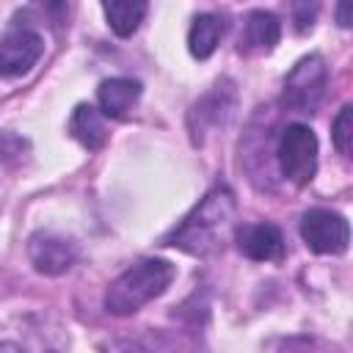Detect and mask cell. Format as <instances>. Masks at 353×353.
<instances>
[{
	"mask_svg": "<svg viewBox=\"0 0 353 353\" xmlns=\"http://www.w3.org/2000/svg\"><path fill=\"white\" fill-rule=\"evenodd\" d=\"M331 138H334L336 152L345 154V157H350V146H353V108H350V105H345V108L339 110V116L334 119V132H331Z\"/></svg>",
	"mask_w": 353,
	"mask_h": 353,
	"instance_id": "obj_15",
	"label": "cell"
},
{
	"mask_svg": "<svg viewBox=\"0 0 353 353\" xmlns=\"http://www.w3.org/2000/svg\"><path fill=\"white\" fill-rule=\"evenodd\" d=\"M328 88V66L323 55H303L284 77V102L298 113H312Z\"/></svg>",
	"mask_w": 353,
	"mask_h": 353,
	"instance_id": "obj_4",
	"label": "cell"
},
{
	"mask_svg": "<svg viewBox=\"0 0 353 353\" xmlns=\"http://www.w3.org/2000/svg\"><path fill=\"white\" fill-rule=\"evenodd\" d=\"M347 11H350V6H345V3L336 8V19H339V25H342V28H347V25H350V19H347Z\"/></svg>",
	"mask_w": 353,
	"mask_h": 353,
	"instance_id": "obj_19",
	"label": "cell"
},
{
	"mask_svg": "<svg viewBox=\"0 0 353 353\" xmlns=\"http://www.w3.org/2000/svg\"><path fill=\"white\" fill-rule=\"evenodd\" d=\"M276 163L287 182L303 188L317 174V135L309 124L292 121L281 130L276 143Z\"/></svg>",
	"mask_w": 353,
	"mask_h": 353,
	"instance_id": "obj_3",
	"label": "cell"
},
{
	"mask_svg": "<svg viewBox=\"0 0 353 353\" xmlns=\"http://www.w3.org/2000/svg\"><path fill=\"white\" fill-rule=\"evenodd\" d=\"M223 36V19L218 14H199L193 17L190 22V30H188V50L193 58L204 61L215 52L218 41Z\"/></svg>",
	"mask_w": 353,
	"mask_h": 353,
	"instance_id": "obj_13",
	"label": "cell"
},
{
	"mask_svg": "<svg viewBox=\"0 0 353 353\" xmlns=\"http://www.w3.org/2000/svg\"><path fill=\"white\" fill-rule=\"evenodd\" d=\"M232 108H234V88H232L229 80L218 83L210 94H204V97L190 108V116H188L193 143H204L207 130L226 124L229 116H232Z\"/></svg>",
	"mask_w": 353,
	"mask_h": 353,
	"instance_id": "obj_8",
	"label": "cell"
},
{
	"mask_svg": "<svg viewBox=\"0 0 353 353\" xmlns=\"http://www.w3.org/2000/svg\"><path fill=\"white\" fill-rule=\"evenodd\" d=\"M281 36V22L270 11H251L245 17V30L240 36V47L256 50V52H270L279 44Z\"/></svg>",
	"mask_w": 353,
	"mask_h": 353,
	"instance_id": "obj_12",
	"label": "cell"
},
{
	"mask_svg": "<svg viewBox=\"0 0 353 353\" xmlns=\"http://www.w3.org/2000/svg\"><path fill=\"white\" fill-rule=\"evenodd\" d=\"M237 248L254 262H279L284 256V234L276 223H245L237 229Z\"/></svg>",
	"mask_w": 353,
	"mask_h": 353,
	"instance_id": "obj_9",
	"label": "cell"
},
{
	"mask_svg": "<svg viewBox=\"0 0 353 353\" xmlns=\"http://www.w3.org/2000/svg\"><path fill=\"white\" fill-rule=\"evenodd\" d=\"M0 353H22V347L14 345V342H3V339H0Z\"/></svg>",
	"mask_w": 353,
	"mask_h": 353,
	"instance_id": "obj_20",
	"label": "cell"
},
{
	"mask_svg": "<svg viewBox=\"0 0 353 353\" xmlns=\"http://www.w3.org/2000/svg\"><path fill=\"white\" fill-rule=\"evenodd\" d=\"M301 237L314 254H345L350 243V229L345 215L312 207L301 215Z\"/></svg>",
	"mask_w": 353,
	"mask_h": 353,
	"instance_id": "obj_5",
	"label": "cell"
},
{
	"mask_svg": "<svg viewBox=\"0 0 353 353\" xmlns=\"http://www.w3.org/2000/svg\"><path fill=\"white\" fill-rule=\"evenodd\" d=\"M28 256L30 265L44 276H61L66 273L77 259L74 240L55 234V232H36L28 240Z\"/></svg>",
	"mask_w": 353,
	"mask_h": 353,
	"instance_id": "obj_7",
	"label": "cell"
},
{
	"mask_svg": "<svg viewBox=\"0 0 353 353\" xmlns=\"http://www.w3.org/2000/svg\"><path fill=\"white\" fill-rule=\"evenodd\" d=\"M234 215H237L234 193L226 185H215L182 218V223L171 229L165 245H176L179 251L193 256H207L223 248V240L234 226Z\"/></svg>",
	"mask_w": 353,
	"mask_h": 353,
	"instance_id": "obj_1",
	"label": "cell"
},
{
	"mask_svg": "<svg viewBox=\"0 0 353 353\" xmlns=\"http://www.w3.org/2000/svg\"><path fill=\"white\" fill-rule=\"evenodd\" d=\"M146 8L149 6L141 3V0H110V3L102 6L110 30L116 36H121V39H127V36H132L138 30V25L146 17Z\"/></svg>",
	"mask_w": 353,
	"mask_h": 353,
	"instance_id": "obj_14",
	"label": "cell"
},
{
	"mask_svg": "<svg viewBox=\"0 0 353 353\" xmlns=\"http://www.w3.org/2000/svg\"><path fill=\"white\" fill-rule=\"evenodd\" d=\"M30 152V143L17 132H0V163L19 165Z\"/></svg>",
	"mask_w": 353,
	"mask_h": 353,
	"instance_id": "obj_16",
	"label": "cell"
},
{
	"mask_svg": "<svg viewBox=\"0 0 353 353\" xmlns=\"http://www.w3.org/2000/svg\"><path fill=\"white\" fill-rule=\"evenodd\" d=\"M292 14H295V30L298 33H306L312 25H314V14H317V6L312 3H295L292 6Z\"/></svg>",
	"mask_w": 353,
	"mask_h": 353,
	"instance_id": "obj_17",
	"label": "cell"
},
{
	"mask_svg": "<svg viewBox=\"0 0 353 353\" xmlns=\"http://www.w3.org/2000/svg\"><path fill=\"white\" fill-rule=\"evenodd\" d=\"M141 83L132 77H110L97 88V102H99V113L110 116V119H124L132 105L141 97Z\"/></svg>",
	"mask_w": 353,
	"mask_h": 353,
	"instance_id": "obj_10",
	"label": "cell"
},
{
	"mask_svg": "<svg viewBox=\"0 0 353 353\" xmlns=\"http://www.w3.org/2000/svg\"><path fill=\"white\" fill-rule=\"evenodd\" d=\"M69 135L85 146L88 152H97L105 146L108 141V130H105V121H102V113L91 105H77L69 116Z\"/></svg>",
	"mask_w": 353,
	"mask_h": 353,
	"instance_id": "obj_11",
	"label": "cell"
},
{
	"mask_svg": "<svg viewBox=\"0 0 353 353\" xmlns=\"http://www.w3.org/2000/svg\"><path fill=\"white\" fill-rule=\"evenodd\" d=\"M176 276V265L160 256H146L130 265L119 279L110 281L105 292V309L116 317L135 314L154 298H160Z\"/></svg>",
	"mask_w": 353,
	"mask_h": 353,
	"instance_id": "obj_2",
	"label": "cell"
},
{
	"mask_svg": "<svg viewBox=\"0 0 353 353\" xmlns=\"http://www.w3.org/2000/svg\"><path fill=\"white\" fill-rule=\"evenodd\" d=\"M44 55V39L39 30L17 25L0 36V77H17L30 72Z\"/></svg>",
	"mask_w": 353,
	"mask_h": 353,
	"instance_id": "obj_6",
	"label": "cell"
},
{
	"mask_svg": "<svg viewBox=\"0 0 353 353\" xmlns=\"http://www.w3.org/2000/svg\"><path fill=\"white\" fill-rule=\"evenodd\" d=\"M102 353H157V350L146 347V345L138 342V339H113V342H108V345L102 347Z\"/></svg>",
	"mask_w": 353,
	"mask_h": 353,
	"instance_id": "obj_18",
	"label": "cell"
}]
</instances>
